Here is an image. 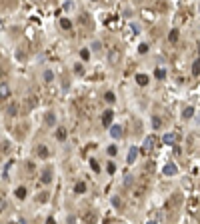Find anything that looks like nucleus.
Returning <instances> with one entry per match:
<instances>
[{"label": "nucleus", "mask_w": 200, "mask_h": 224, "mask_svg": "<svg viewBox=\"0 0 200 224\" xmlns=\"http://www.w3.org/2000/svg\"><path fill=\"white\" fill-rule=\"evenodd\" d=\"M92 50H94V52H100V50H102V44H100L98 40H94V42H92Z\"/></svg>", "instance_id": "nucleus-28"}, {"label": "nucleus", "mask_w": 200, "mask_h": 224, "mask_svg": "<svg viewBox=\"0 0 200 224\" xmlns=\"http://www.w3.org/2000/svg\"><path fill=\"white\" fill-rule=\"evenodd\" d=\"M130 184H132V174H126V176H124V186L128 188Z\"/></svg>", "instance_id": "nucleus-30"}, {"label": "nucleus", "mask_w": 200, "mask_h": 224, "mask_svg": "<svg viewBox=\"0 0 200 224\" xmlns=\"http://www.w3.org/2000/svg\"><path fill=\"white\" fill-rule=\"evenodd\" d=\"M154 138H152V136H146V140H144V152H150V150H152V148H154Z\"/></svg>", "instance_id": "nucleus-9"}, {"label": "nucleus", "mask_w": 200, "mask_h": 224, "mask_svg": "<svg viewBox=\"0 0 200 224\" xmlns=\"http://www.w3.org/2000/svg\"><path fill=\"white\" fill-rule=\"evenodd\" d=\"M6 112H8L10 116H16V114H18V104H16V102H10V104L6 106Z\"/></svg>", "instance_id": "nucleus-11"}, {"label": "nucleus", "mask_w": 200, "mask_h": 224, "mask_svg": "<svg viewBox=\"0 0 200 224\" xmlns=\"http://www.w3.org/2000/svg\"><path fill=\"white\" fill-rule=\"evenodd\" d=\"M194 116V106H186L182 110V118H192Z\"/></svg>", "instance_id": "nucleus-17"}, {"label": "nucleus", "mask_w": 200, "mask_h": 224, "mask_svg": "<svg viewBox=\"0 0 200 224\" xmlns=\"http://www.w3.org/2000/svg\"><path fill=\"white\" fill-rule=\"evenodd\" d=\"M56 138H58L60 142H64V140H66V128H62V126L56 128Z\"/></svg>", "instance_id": "nucleus-15"}, {"label": "nucleus", "mask_w": 200, "mask_h": 224, "mask_svg": "<svg viewBox=\"0 0 200 224\" xmlns=\"http://www.w3.org/2000/svg\"><path fill=\"white\" fill-rule=\"evenodd\" d=\"M42 80L50 84V82L54 80V72H52V70H44V72H42Z\"/></svg>", "instance_id": "nucleus-14"}, {"label": "nucleus", "mask_w": 200, "mask_h": 224, "mask_svg": "<svg viewBox=\"0 0 200 224\" xmlns=\"http://www.w3.org/2000/svg\"><path fill=\"white\" fill-rule=\"evenodd\" d=\"M106 170H108V174H114V172H116V166H114V162H108Z\"/></svg>", "instance_id": "nucleus-32"}, {"label": "nucleus", "mask_w": 200, "mask_h": 224, "mask_svg": "<svg viewBox=\"0 0 200 224\" xmlns=\"http://www.w3.org/2000/svg\"><path fill=\"white\" fill-rule=\"evenodd\" d=\"M44 122H46V126H56V114H54L52 110H48V112H46Z\"/></svg>", "instance_id": "nucleus-5"}, {"label": "nucleus", "mask_w": 200, "mask_h": 224, "mask_svg": "<svg viewBox=\"0 0 200 224\" xmlns=\"http://www.w3.org/2000/svg\"><path fill=\"white\" fill-rule=\"evenodd\" d=\"M150 124H152L154 130H158V128L162 126V118H160V116H150Z\"/></svg>", "instance_id": "nucleus-12"}, {"label": "nucleus", "mask_w": 200, "mask_h": 224, "mask_svg": "<svg viewBox=\"0 0 200 224\" xmlns=\"http://www.w3.org/2000/svg\"><path fill=\"white\" fill-rule=\"evenodd\" d=\"M138 152H140V150H138L136 146H130V148H128V156H126V162H128V164H134V162H136V158H138Z\"/></svg>", "instance_id": "nucleus-4"}, {"label": "nucleus", "mask_w": 200, "mask_h": 224, "mask_svg": "<svg viewBox=\"0 0 200 224\" xmlns=\"http://www.w3.org/2000/svg\"><path fill=\"white\" fill-rule=\"evenodd\" d=\"M104 98H106L108 102H114V100H116V96H114V92H106V94H104Z\"/></svg>", "instance_id": "nucleus-31"}, {"label": "nucleus", "mask_w": 200, "mask_h": 224, "mask_svg": "<svg viewBox=\"0 0 200 224\" xmlns=\"http://www.w3.org/2000/svg\"><path fill=\"white\" fill-rule=\"evenodd\" d=\"M90 166H92V170H94V172H100V166H98V162H96L94 158H90Z\"/></svg>", "instance_id": "nucleus-27"}, {"label": "nucleus", "mask_w": 200, "mask_h": 224, "mask_svg": "<svg viewBox=\"0 0 200 224\" xmlns=\"http://www.w3.org/2000/svg\"><path fill=\"white\" fill-rule=\"evenodd\" d=\"M198 10H200V6H198Z\"/></svg>", "instance_id": "nucleus-42"}, {"label": "nucleus", "mask_w": 200, "mask_h": 224, "mask_svg": "<svg viewBox=\"0 0 200 224\" xmlns=\"http://www.w3.org/2000/svg\"><path fill=\"white\" fill-rule=\"evenodd\" d=\"M198 54H200V44H198Z\"/></svg>", "instance_id": "nucleus-40"}, {"label": "nucleus", "mask_w": 200, "mask_h": 224, "mask_svg": "<svg viewBox=\"0 0 200 224\" xmlns=\"http://www.w3.org/2000/svg\"><path fill=\"white\" fill-rule=\"evenodd\" d=\"M110 136L112 138H120V136H122V126H120V124H112L110 126Z\"/></svg>", "instance_id": "nucleus-6"}, {"label": "nucleus", "mask_w": 200, "mask_h": 224, "mask_svg": "<svg viewBox=\"0 0 200 224\" xmlns=\"http://www.w3.org/2000/svg\"><path fill=\"white\" fill-rule=\"evenodd\" d=\"M168 40H170V42H176V40H178V30H170V34H168Z\"/></svg>", "instance_id": "nucleus-23"}, {"label": "nucleus", "mask_w": 200, "mask_h": 224, "mask_svg": "<svg viewBox=\"0 0 200 224\" xmlns=\"http://www.w3.org/2000/svg\"><path fill=\"white\" fill-rule=\"evenodd\" d=\"M92 2H96V0H92Z\"/></svg>", "instance_id": "nucleus-41"}, {"label": "nucleus", "mask_w": 200, "mask_h": 224, "mask_svg": "<svg viewBox=\"0 0 200 224\" xmlns=\"http://www.w3.org/2000/svg\"><path fill=\"white\" fill-rule=\"evenodd\" d=\"M176 140H178V134H176V132H166V134L162 136V142H164L166 146L176 144Z\"/></svg>", "instance_id": "nucleus-3"}, {"label": "nucleus", "mask_w": 200, "mask_h": 224, "mask_svg": "<svg viewBox=\"0 0 200 224\" xmlns=\"http://www.w3.org/2000/svg\"><path fill=\"white\" fill-rule=\"evenodd\" d=\"M108 60H110V64H118V60H120V52H118L116 48H112L110 54H108Z\"/></svg>", "instance_id": "nucleus-7"}, {"label": "nucleus", "mask_w": 200, "mask_h": 224, "mask_svg": "<svg viewBox=\"0 0 200 224\" xmlns=\"http://www.w3.org/2000/svg\"><path fill=\"white\" fill-rule=\"evenodd\" d=\"M112 120H114V110H106L104 114H102V126L110 128V126H112Z\"/></svg>", "instance_id": "nucleus-1"}, {"label": "nucleus", "mask_w": 200, "mask_h": 224, "mask_svg": "<svg viewBox=\"0 0 200 224\" xmlns=\"http://www.w3.org/2000/svg\"><path fill=\"white\" fill-rule=\"evenodd\" d=\"M14 194H16V198H20V200H24V198L28 196V190H26V186H18Z\"/></svg>", "instance_id": "nucleus-10"}, {"label": "nucleus", "mask_w": 200, "mask_h": 224, "mask_svg": "<svg viewBox=\"0 0 200 224\" xmlns=\"http://www.w3.org/2000/svg\"><path fill=\"white\" fill-rule=\"evenodd\" d=\"M154 76H156L158 80H164V78H166V70H164V68H156Z\"/></svg>", "instance_id": "nucleus-21"}, {"label": "nucleus", "mask_w": 200, "mask_h": 224, "mask_svg": "<svg viewBox=\"0 0 200 224\" xmlns=\"http://www.w3.org/2000/svg\"><path fill=\"white\" fill-rule=\"evenodd\" d=\"M6 206H8V204H6V200H4V198H2V200H0V210H2V212H4V210H6Z\"/></svg>", "instance_id": "nucleus-38"}, {"label": "nucleus", "mask_w": 200, "mask_h": 224, "mask_svg": "<svg viewBox=\"0 0 200 224\" xmlns=\"http://www.w3.org/2000/svg\"><path fill=\"white\" fill-rule=\"evenodd\" d=\"M136 84L146 86V84H148V76H146V74H136Z\"/></svg>", "instance_id": "nucleus-16"}, {"label": "nucleus", "mask_w": 200, "mask_h": 224, "mask_svg": "<svg viewBox=\"0 0 200 224\" xmlns=\"http://www.w3.org/2000/svg\"><path fill=\"white\" fill-rule=\"evenodd\" d=\"M150 220L162 222V220H164V216H162V212H150Z\"/></svg>", "instance_id": "nucleus-22"}, {"label": "nucleus", "mask_w": 200, "mask_h": 224, "mask_svg": "<svg viewBox=\"0 0 200 224\" xmlns=\"http://www.w3.org/2000/svg\"><path fill=\"white\" fill-rule=\"evenodd\" d=\"M72 8H74V2H66L64 4V10H72Z\"/></svg>", "instance_id": "nucleus-39"}, {"label": "nucleus", "mask_w": 200, "mask_h": 224, "mask_svg": "<svg viewBox=\"0 0 200 224\" xmlns=\"http://www.w3.org/2000/svg\"><path fill=\"white\" fill-rule=\"evenodd\" d=\"M40 182H42V184H50V182H52V170H50V168L42 172V178H40Z\"/></svg>", "instance_id": "nucleus-8"}, {"label": "nucleus", "mask_w": 200, "mask_h": 224, "mask_svg": "<svg viewBox=\"0 0 200 224\" xmlns=\"http://www.w3.org/2000/svg\"><path fill=\"white\" fill-rule=\"evenodd\" d=\"M74 192H76V194H84V192H86V184H84V182H76Z\"/></svg>", "instance_id": "nucleus-18"}, {"label": "nucleus", "mask_w": 200, "mask_h": 224, "mask_svg": "<svg viewBox=\"0 0 200 224\" xmlns=\"http://www.w3.org/2000/svg\"><path fill=\"white\" fill-rule=\"evenodd\" d=\"M138 52H140V54H146V52H148V44H146V42H142V44L138 46Z\"/></svg>", "instance_id": "nucleus-29"}, {"label": "nucleus", "mask_w": 200, "mask_h": 224, "mask_svg": "<svg viewBox=\"0 0 200 224\" xmlns=\"http://www.w3.org/2000/svg\"><path fill=\"white\" fill-rule=\"evenodd\" d=\"M80 58H82V60H88L90 58V50L88 48H82V50H80Z\"/></svg>", "instance_id": "nucleus-24"}, {"label": "nucleus", "mask_w": 200, "mask_h": 224, "mask_svg": "<svg viewBox=\"0 0 200 224\" xmlns=\"http://www.w3.org/2000/svg\"><path fill=\"white\" fill-rule=\"evenodd\" d=\"M10 148V144H8V140H2V152H6Z\"/></svg>", "instance_id": "nucleus-36"}, {"label": "nucleus", "mask_w": 200, "mask_h": 224, "mask_svg": "<svg viewBox=\"0 0 200 224\" xmlns=\"http://www.w3.org/2000/svg\"><path fill=\"white\" fill-rule=\"evenodd\" d=\"M38 156H48V148H46V146H38Z\"/></svg>", "instance_id": "nucleus-25"}, {"label": "nucleus", "mask_w": 200, "mask_h": 224, "mask_svg": "<svg viewBox=\"0 0 200 224\" xmlns=\"http://www.w3.org/2000/svg\"><path fill=\"white\" fill-rule=\"evenodd\" d=\"M6 178H8V166L2 168V180H6Z\"/></svg>", "instance_id": "nucleus-37"}, {"label": "nucleus", "mask_w": 200, "mask_h": 224, "mask_svg": "<svg viewBox=\"0 0 200 224\" xmlns=\"http://www.w3.org/2000/svg\"><path fill=\"white\" fill-rule=\"evenodd\" d=\"M192 74H194V76H198V74H200V58L192 62Z\"/></svg>", "instance_id": "nucleus-20"}, {"label": "nucleus", "mask_w": 200, "mask_h": 224, "mask_svg": "<svg viewBox=\"0 0 200 224\" xmlns=\"http://www.w3.org/2000/svg\"><path fill=\"white\" fill-rule=\"evenodd\" d=\"M130 32H132V34H138V32H140L138 24H130Z\"/></svg>", "instance_id": "nucleus-34"}, {"label": "nucleus", "mask_w": 200, "mask_h": 224, "mask_svg": "<svg viewBox=\"0 0 200 224\" xmlns=\"http://www.w3.org/2000/svg\"><path fill=\"white\" fill-rule=\"evenodd\" d=\"M60 26H62L64 30H68V28H72V20H70V18H60Z\"/></svg>", "instance_id": "nucleus-19"}, {"label": "nucleus", "mask_w": 200, "mask_h": 224, "mask_svg": "<svg viewBox=\"0 0 200 224\" xmlns=\"http://www.w3.org/2000/svg\"><path fill=\"white\" fill-rule=\"evenodd\" d=\"M0 92H2V94H0V98H2V100H6V98H8V94H10V90H8V86H6V82H2V84H0Z\"/></svg>", "instance_id": "nucleus-13"}, {"label": "nucleus", "mask_w": 200, "mask_h": 224, "mask_svg": "<svg viewBox=\"0 0 200 224\" xmlns=\"http://www.w3.org/2000/svg\"><path fill=\"white\" fill-rule=\"evenodd\" d=\"M162 174H164V176H176L178 174V166L174 164V162H168L166 166H164V170H162Z\"/></svg>", "instance_id": "nucleus-2"}, {"label": "nucleus", "mask_w": 200, "mask_h": 224, "mask_svg": "<svg viewBox=\"0 0 200 224\" xmlns=\"http://www.w3.org/2000/svg\"><path fill=\"white\" fill-rule=\"evenodd\" d=\"M74 72H76V74H82V72H84L82 64H76V66H74Z\"/></svg>", "instance_id": "nucleus-35"}, {"label": "nucleus", "mask_w": 200, "mask_h": 224, "mask_svg": "<svg viewBox=\"0 0 200 224\" xmlns=\"http://www.w3.org/2000/svg\"><path fill=\"white\" fill-rule=\"evenodd\" d=\"M112 204H114V208H122V200H120L118 196H114V198H112Z\"/></svg>", "instance_id": "nucleus-26"}, {"label": "nucleus", "mask_w": 200, "mask_h": 224, "mask_svg": "<svg viewBox=\"0 0 200 224\" xmlns=\"http://www.w3.org/2000/svg\"><path fill=\"white\" fill-rule=\"evenodd\" d=\"M116 152H118V148H116L114 144H112V146H108V154H110V156H114Z\"/></svg>", "instance_id": "nucleus-33"}]
</instances>
